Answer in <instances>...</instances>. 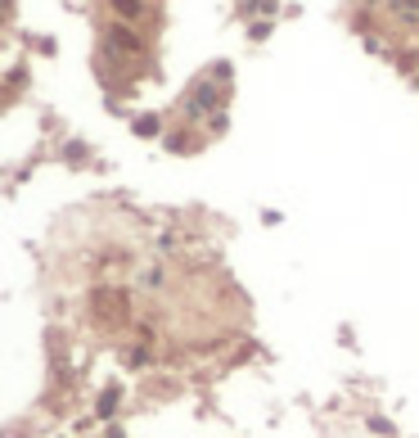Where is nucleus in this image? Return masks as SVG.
<instances>
[{
	"instance_id": "obj_1",
	"label": "nucleus",
	"mask_w": 419,
	"mask_h": 438,
	"mask_svg": "<svg viewBox=\"0 0 419 438\" xmlns=\"http://www.w3.org/2000/svg\"><path fill=\"white\" fill-rule=\"evenodd\" d=\"M108 36H113V45H122V50H131V55H140V50H144V45L135 41V36L122 28V23H113V28H108Z\"/></svg>"
},
{
	"instance_id": "obj_2",
	"label": "nucleus",
	"mask_w": 419,
	"mask_h": 438,
	"mask_svg": "<svg viewBox=\"0 0 419 438\" xmlns=\"http://www.w3.org/2000/svg\"><path fill=\"white\" fill-rule=\"evenodd\" d=\"M212 104H217V91H212V86L203 82V86L194 91V108H212Z\"/></svg>"
},
{
	"instance_id": "obj_3",
	"label": "nucleus",
	"mask_w": 419,
	"mask_h": 438,
	"mask_svg": "<svg viewBox=\"0 0 419 438\" xmlns=\"http://www.w3.org/2000/svg\"><path fill=\"white\" fill-rule=\"evenodd\" d=\"M113 407H117V388H108V393L100 398V416L108 420V416H113Z\"/></svg>"
},
{
	"instance_id": "obj_4",
	"label": "nucleus",
	"mask_w": 419,
	"mask_h": 438,
	"mask_svg": "<svg viewBox=\"0 0 419 438\" xmlns=\"http://www.w3.org/2000/svg\"><path fill=\"white\" fill-rule=\"evenodd\" d=\"M113 9H117V14H122V18H135V14H140V5H135V0H117V5H113Z\"/></svg>"
},
{
	"instance_id": "obj_5",
	"label": "nucleus",
	"mask_w": 419,
	"mask_h": 438,
	"mask_svg": "<svg viewBox=\"0 0 419 438\" xmlns=\"http://www.w3.org/2000/svg\"><path fill=\"white\" fill-rule=\"evenodd\" d=\"M135 131H140V136H154V131H158V118H140Z\"/></svg>"
},
{
	"instance_id": "obj_6",
	"label": "nucleus",
	"mask_w": 419,
	"mask_h": 438,
	"mask_svg": "<svg viewBox=\"0 0 419 438\" xmlns=\"http://www.w3.org/2000/svg\"><path fill=\"white\" fill-rule=\"evenodd\" d=\"M127 361H131V366H144V361H149V348H144V344H140V348H135V352H131V357H127Z\"/></svg>"
}]
</instances>
